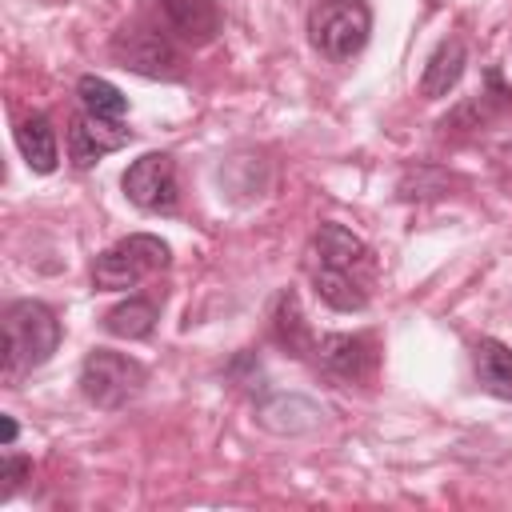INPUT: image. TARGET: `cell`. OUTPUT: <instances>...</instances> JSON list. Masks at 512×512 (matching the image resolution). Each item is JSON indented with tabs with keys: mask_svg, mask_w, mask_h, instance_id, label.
Wrapping results in <instances>:
<instances>
[{
	"mask_svg": "<svg viewBox=\"0 0 512 512\" xmlns=\"http://www.w3.org/2000/svg\"><path fill=\"white\" fill-rule=\"evenodd\" d=\"M0 380L8 388H16L24 376H32L36 368H44L52 360V352L60 348V320L44 300H12L0 316Z\"/></svg>",
	"mask_w": 512,
	"mask_h": 512,
	"instance_id": "cell-1",
	"label": "cell"
},
{
	"mask_svg": "<svg viewBox=\"0 0 512 512\" xmlns=\"http://www.w3.org/2000/svg\"><path fill=\"white\" fill-rule=\"evenodd\" d=\"M168 260H172V248L160 236L132 232V236L116 240L112 248H104L92 260V288H100V292H128L140 280H148L152 272L168 268Z\"/></svg>",
	"mask_w": 512,
	"mask_h": 512,
	"instance_id": "cell-2",
	"label": "cell"
},
{
	"mask_svg": "<svg viewBox=\"0 0 512 512\" xmlns=\"http://www.w3.org/2000/svg\"><path fill=\"white\" fill-rule=\"evenodd\" d=\"M372 36V8L364 0H320L308 12V40L324 60H352Z\"/></svg>",
	"mask_w": 512,
	"mask_h": 512,
	"instance_id": "cell-3",
	"label": "cell"
},
{
	"mask_svg": "<svg viewBox=\"0 0 512 512\" xmlns=\"http://www.w3.org/2000/svg\"><path fill=\"white\" fill-rule=\"evenodd\" d=\"M144 384H148V368L112 348H92L80 364V392L88 404H96L104 412H116L128 400H136L144 392Z\"/></svg>",
	"mask_w": 512,
	"mask_h": 512,
	"instance_id": "cell-4",
	"label": "cell"
},
{
	"mask_svg": "<svg viewBox=\"0 0 512 512\" xmlns=\"http://www.w3.org/2000/svg\"><path fill=\"white\" fill-rule=\"evenodd\" d=\"M108 52L120 68L148 76V80H180L184 76V56L176 52L172 36L152 24H124L112 36Z\"/></svg>",
	"mask_w": 512,
	"mask_h": 512,
	"instance_id": "cell-5",
	"label": "cell"
},
{
	"mask_svg": "<svg viewBox=\"0 0 512 512\" xmlns=\"http://www.w3.org/2000/svg\"><path fill=\"white\" fill-rule=\"evenodd\" d=\"M120 188L140 212H176L180 200L176 164L168 152H144L140 160H132L120 176Z\"/></svg>",
	"mask_w": 512,
	"mask_h": 512,
	"instance_id": "cell-6",
	"label": "cell"
},
{
	"mask_svg": "<svg viewBox=\"0 0 512 512\" xmlns=\"http://www.w3.org/2000/svg\"><path fill=\"white\" fill-rule=\"evenodd\" d=\"M312 356L340 384H368L376 376V364H380L376 340L364 332H328L316 340Z\"/></svg>",
	"mask_w": 512,
	"mask_h": 512,
	"instance_id": "cell-7",
	"label": "cell"
},
{
	"mask_svg": "<svg viewBox=\"0 0 512 512\" xmlns=\"http://www.w3.org/2000/svg\"><path fill=\"white\" fill-rule=\"evenodd\" d=\"M132 140V132L124 124H108V120H96L88 112H76L68 120V160L76 168H92L100 164L108 152L124 148Z\"/></svg>",
	"mask_w": 512,
	"mask_h": 512,
	"instance_id": "cell-8",
	"label": "cell"
},
{
	"mask_svg": "<svg viewBox=\"0 0 512 512\" xmlns=\"http://www.w3.org/2000/svg\"><path fill=\"white\" fill-rule=\"evenodd\" d=\"M368 276L360 268H344V264H312V284L316 296L336 308V312H364L368 308Z\"/></svg>",
	"mask_w": 512,
	"mask_h": 512,
	"instance_id": "cell-9",
	"label": "cell"
},
{
	"mask_svg": "<svg viewBox=\"0 0 512 512\" xmlns=\"http://www.w3.org/2000/svg\"><path fill=\"white\" fill-rule=\"evenodd\" d=\"M160 16L172 36H180L184 44H196V48L216 40V32L224 28L216 0H160Z\"/></svg>",
	"mask_w": 512,
	"mask_h": 512,
	"instance_id": "cell-10",
	"label": "cell"
},
{
	"mask_svg": "<svg viewBox=\"0 0 512 512\" xmlns=\"http://www.w3.org/2000/svg\"><path fill=\"white\" fill-rule=\"evenodd\" d=\"M464 64H468L464 40H460V36L440 40V44L432 48V56H428L424 72H420V96H424V100H440V96H448V92L460 84Z\"/></svg>",
	"mask_w": 512,
	"mask_h": 512,
	"instance_id": "cell-11",
	"label": "cell"
},
{
	"mask_svg": "<svg viewBox=\"0 0 512 512\" xmlns=\"http://www.w3.org/2000/svg\"><path fill=\"white\" fill-rule=\"evenodd\" d=\"M260 424L268 428V432H280V436H300V432H312L320 420H324V412L308 400V396H284V392H276V396H268L264 404H260Z\"/></svg>",
	"mask_w": 512,
	"mask_h": 512,
	"instance_id": "cell-12",
	"label": "cell"
},
{
	"mask_svg": "<svg viewBox=\"0 0 512 512\" xmlns=\"http://www.w3.org/2000/svg\"><path fill=\"white\" fill-rule=\"evenodd\" d=\"M16 148H20L24 164H28L32 172H40V176L56 172V164H60L56 128H52V120H48L44 112H32V116H24V120L16 124Z\"/></svg>",
	"mask_w": 512,
	"mask_h": 512,
	"instance_id": "cell-13",
	"label": "cell"
},
{
	"mask_svg": "<svg viewBox=\"0 0 512 512\" xmlns=\"http://www.w3.org/2000/svg\"><path fill=\"white\" fill-rule=\"evenodd\" d=\"M272 340L288 356H296V360H308L316 352V336H312V328H308V320L300 312L296 292H280L276 296V308H272Z\"/></svg>",
	"mask_w": 512,
	"mask_h": 512,
	"instance_id": "cell-14",
	"label": "cell"
},
{
	"mask_svg": "<svg viewBox=\"0 0 512 512\" xmlns=\"http://www.w3.org/2000/svg\"><path fill=\"white\" fill-rule=\"evenodd\" d=\"M472 364H476V380L484 392L512 400V348L496 336H480L472 348Z\"/></svg>",
	"mask_w": 512,
	"mask_h": 512,
	"instance_id": "cell-15",
	"label": "cell"
},
{
	"mask_svg": "<svg viewBox=\"0 0 512 512\" xmlns=\"http://www.w3.org/2000/svg\"><path fill=\"white\" fill-rule=\"evenodd\" d=\"M156 320H160L156 300H148V296H128V300H120L116 308L104 312V332H108V336H120V340H144V336H152Z\"/></svg>",
	"mask_w": 512,
	"mask_h": 512,
	"instance_id": "cell-16",
	"label": "cell"
},
{
	"mask_svg": "<svg viewBox=\"0 0 512 512\" xmlns=\"http://www.w3.org/2000/svg\"><path fill=\"white\" fill-rule=\"evenodd\" d=\"M76 100L88 116L108 120V124H124V116H128V96L116 84H108L104 76H80L76 80Z\"/></svg>",
	"mask_w": 512,
	"mask_h": 512,
	"instance_id": "cell-17",
	"label": "cell"
},
{
	"mask_svg": "<svg viewBox=\"0 0 512 512\" xmlns=\"http://www.w3.org/2000/svg\"><path fill=\"white\" fill-rule=\"evenodd\" d=\"M28 472H32V460H24V456H4V472H0V476H4V488H0V496L8 500V496L24 484Z\"/></svg>",
	"mask_w": 512,
	"mask_h": 512,
	"instance_id": "cell-18",
	"label": "cell"
},
{
	"mask_svg": "<svg viewBox=\"0 0 512 512\" xmlns=\"http://www.w3.org/2000/svg\"><path fill=\"white\" fill-rule=\"evenodd\" d=\"M0 424H4V448H12L16 444V420L12 416H0Z\"/></svg>",
	"mask_w": 512,
	"mask_h": 512,
	"instance_id": "cell-19",
	"label": "cell"
}]
</instances>
